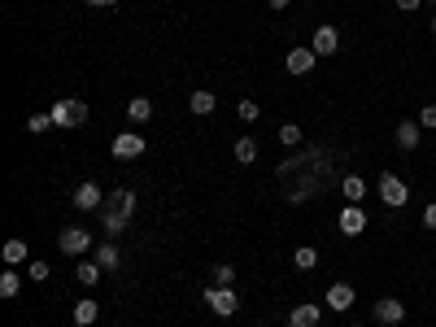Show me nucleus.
I'll return each mask as SVG.
<instances>
[{
  "label": "nucleus",
  "instance_id": "obj_1",
  "mask_svg": "<svg viewBox=\"0 0 436 327\" xmlns=\"http://www.w3.org/2000/svg\"><path fill=\"white\" fill-rule=\"evenodd\" d=\"M48 114H53V127H61V131L66 127H83V122H88V105L79 96H61Z\"/></svg>",
  "mask_w": 436,
  "mask_h": 327
},
{
  "label": "nucleus",
  "instance_id": "obj_2",
  "mask_svg": "<svg viewBox=\"0 0 436 327\" xmlns=\"http://www.w3.org/2000/svg\"><path fill=\"white\" fill-rule=\"evenodd\" d=\"M201 301H205V306H210L214 314H223V319H232V314L240 310V301H236V288H218V284L201 288Z\"/></svg>",
  "mask_w": 436,
  "mask_h": 327
},
{
  "label": "nucleus",
  "instance_id": "obj_3",
  "mask_svg": "<svg viewBox=\"0 0 436 327\" xmlns=\"http://www.w3.org/2000/svg\"><path fill=\"white\" fill-rule=\"evenodd\" d=\"M379 201H384V206H389V210H401L406 201H410V188H406V184L397 179L393 170H384V174H379Z\"/></svg>",
  "mask_w": 436,
  "mask_h": 327
},
{
  "label": "nucleus",
  "instance_id": "obj_4",
  "mask_svg": "<svg viewBox=\"0 0 436 327\" xmlns=\"http://www.w3.org/2000/svg\"><path fill=\"white\" fill-rule=\"evenodd\" d=\"M100 206H105V192H100L96 184H79V188H74V210L100 214Z\"/></svg>",
  "mask_w": 436,
  "mask_h": 327
},
{
  "label": "nucleus",
  "instance_id": "obj_5",
  "mask_svg": "<svg viewBox=\"0 0 436 327\" xmlns=\"http://www.w3.org/2000/svg\"><path fill=\"white\" fill-rule=\"evenodd\" d=\"M57 244H61V254H74V258H79V254H88V249H92V232H83V227H66V232L57 236Z\"/></svg>",
  "mask_w": 436,
  "mask_h": 327
},
{
  "label": "nucleus",
  "instance_id": "obj_6",
  "mask_svg": "<svg viewBox=\"0 0 436 327\" xmlns=\"http://www.w3.org/2000/svg\"><path fill=\"white\" fill-rule=\"evenodd\" d=\"M144 153V136H136V131H122L118 140H114V157L118 162H136Z\"/></svg>",
  "mask_w": 436,
  "mask_h": 327
},
{
  "label": "nucleus",
  "instance_id": "obj_7",
  "mask_svg": "<svg viewBox=\"0 0 436 327\" xmlns=\"http://www.w3.org/2000/svg\"><path fill=\"white\" fill-rule=\"evenodd\" d=\"M401 319H406V306H401L397 297H379V301H375V323H384V327H397Z\"/></svg>",
  "mask_w": 436,
  "mask_h": 327
},
{
  "label": "nucleus",
  "instance_id": "obj_8",
  "mask_svg": "<svg viewBox=\"0 0 436 327\" xmlns=\"http://www.w3.org/2000/svg\"><path fill=\"white\" fill-rule=\"evenodd\" d=\"M353 297H358V292H353V284H331V288H327V297H323V306H327V310H336V314H345V310L353 306Z\"/></svg>",
  "mask_w": 436,
  "mask_h": 327
},
{
  "label": "nucleus",
  "instance_id": "obj_9",
  "mask_svg": "<svg viewBox=\"0 0 436 327\" xmlns=\"http://www.w3.org/2000/svg\"><path fill=\"white\" fill-rule=\"evenodd\" d=\"M284 66H288V74H310L319 66V53L314 48H293V53L284 57Z\"/></svg>",
  "mask_w": 436,
  "mask_h": 327
},
{
  "label": "nucleus",
  "instance_id": "obj_10",
  "mask_svg": "<svg viewBox=\"0 0 436 327\" xmlns=\"http://www.w3.org/2000/svg\"><path fill=\"white\" fill-rule=\"evenodd\" d=\"M363 232H367L363 206H345V210H341V236H363Z\"/></svg>",
  "mask_w": 436,
  "mask_h": 327
},
{
  "label": "nucleus",
  "instance_id": "obj_11",
  "mask_svg": "<svg viewBox=\"0 0 436 327\" xmlns=\"http://www.w3.org/2000/svg\"><path fill=\"white\" fill-rule=\"evenodd\" d=\"M314 53L319 57H331V53H336V48H341V31L336 27H314Z\"/></svg>",
  "mask_w": 436,
  "mask_h": 327
},
{
  "label": "nucleus",
  "instance_id": "obj_12",
  "mask_svg": "<svg viewBox=\"0 0 436 327\" xmlns=\"http://www.w3.org/2000/svg\"><path fill=\"white\" fill-rule=\"evenodd\" d=\"M319 319H323V306H293V314H288V327H319Z\"/></svg>",
  "mask_w": 436,
  "mask_h": 327
},
{
  "label": "nucleus",
  "instance_id": "obj_13",
  "mask_svg": "<svg viewBox=\"0 0 436 327\" xmlns=\"http://www.w3.org/2000/svg\"><path fill=\"white\" fill-rule=\"evenodd\" d=\"M100 222H105L110 236H122V232H126V214L114 210V206H100Z\"/></svg>",
  "mask_w": 436,
  "mask_h": 327
},
{
  "label": "nucleus",
  "instance_id": "obj_14",
  "mask_svg": "<svg viewBox=\"0 0 436 327\" xmlns=\"http://www.w3.org/2000/svg\"><path fill=\"white\" fill-rule=\"evenodd\" d=\"M214 105H218V96H214V92H192V96H188V109H192L196 118L214 114Z\"/></svg>",
  "mask_w": 436,
  "mask_h": 327
},
{
  "label": "nucleus",
  "instance_id": "obj_15",
  "mask_svg": "<svg viewBox=\"0 0 436 327\" xmlns=\"http://www.w3.org/2000/svg\"><path fill=\"white\" fill-rule=\"evenodd\" d=\"M96 314H100V310H96V301H92V297L74 301V323H79V327H92V323H96Z\"/></svg>",
  "mask_w": 436,
  "mask_h": 327
},
{
  "label": "nucleus",
  "instance_id": "obj_16",
  "mask_svg": "<svg viewBox=\"0 0 436 327\" xmlns=\"http://www.w3.org/2000/svg\"><path fill=\"white\" fill-rule=\"evenodd\" d=\"M126 118H131V122H148V118H153V100H148V96H131Z\"/></svg>",
  "mask_w": 436,
  "mask_h": 327
},
{
  "label": "nucleus",
  "instance_id": "obj_17",
  "mask_svg": "<svg viewBox=\"0 0 436 327\" xmlns=\"http://www.w3.org/2000/svg\"><path fill=\"white\" fill-rule=\"evenodd\" d=\"M105 206H114V210H122L126 218L136 214V192H126V188H118L114 196H105Z\"/></svg>",
  "mask_w": 436,
  "mask_h": 327
},
{
  "label": "nucleus",
  "instance_id": "obj_18",
  "mask_svg": "<svg viewBox=\"0 0 436 327\" xmlns=\"http://www.w3.org/2000/svg\"><path fill=\"white\" fill-rule=\"evenodd\" d=\"M341 192H345V201L353 206V201H363V196H367V184L358 179V174H345V179H341Z\"/></svg>",
  "mask_w": 436,
  "mask_h": 327
},
{
  "label": "nucleus",
  "instance_id": "obj_19",
  "mask_svg": "<svg viewBox=\"0 0 436 327\" xmlns=\"http://www.w3.org/2000/svg\"><path fill=\"white\" fill-rule=\"evenodd\" d=\"M393 140H397L401 148H415V144H419V122H401V127L393 131Z\"/></svg>",
  "mask_w": 436,
  "mask_h": 327
},
{
  "label": "nucleus",
  "instance_id": "obj_20",
  "mask_svg": "<svg viewBox=\"0 0 436 327\" xmlns=\"http://www.w3.org/2000/svg\"><path fill=\"white\" fill-rule=\"evenodd\" d=\"M236 162H240V166H249V162H258V144H253L249 136H240V140H236Z\"/></svg>",
  "mask_w": 436,
  "mask_h": 327
},
{
  "label": "nucleus",
  "instance_id": "obj_21",
  "mask_svg": "<svg viewBox=\"0 0 436 327\" xmlns=\"http://www.w3.org/2000/svg\"><path fill=\"white\" fill-rule=\"evenodd\" d=\"M100 270H105L100 262H79V266H74V275H79V284H88V288L100 280Z\"/></svg>",
  "mask_w": 436,
  "mask_h": 327
},
{
  "label": "nucleus",
  "instance_id": "obj_22",
  "mask_svg": "<svg viewBox=\"0 0 436 327\" xmlns=\"http://www.w3.org/2000/svg\"><path fill=\"white\" fill-rule=\"evenodd\" d=\"M293 262H297L301 270H314V266H319V249H310V244H301L297 254H293Z\"/></svg>",
  "mask_w": 436,
  "mask_h": 327
},
{
  "label": "nucleus",
  "instance_id": "obj_23",
  "mask_svg": "<svg viewBox=\"0 0 436 327\" xmlns=\"http://www.w3.org/2000/svg\"><path fill=\"white\" fill-rule=\"evenodd\" d=\"M214 284H218V288H236V266H232V262H218V266H214Z\"/></svg>",
  "mask_w": 436,
  "mask_h": 327
},
{
  "label": "nucleus",
  "instance_id": "obj_24",
  "mask_svg": "<svg viewBox=\"0 0 436 327\" xmlns=\"http://www.w3.org/2000/svg\"><path fill=\"white\" fill-rule=\"evenodd\" d=\"M96 262L105 266V270H114V266H118V244H114V240H105V244L96 249Z\"/></svg>",
  "mask_w": 436,
  "mask_h": 327
},
{
  "label": "nucleus",
  "instance_id": "obj_25",
  "mask_svg": "<svg viewBox=\"0 0 436 327\" xmlns=\"http://www.w3.org/2000/svg\"><path fill=\"white\" fill-rule=\"evenodd\" d=\"M18 292H22V275L5 270V275H0V297H18Z\"/></svg>",
  "mask_w": 436,
  "mask_h": 327
},
{
  "label": "nucleus",
  "instance_id": "obj_26",
  "mask_svg": "<svg viewBox=\"0 0 436 327\" xmlns=\"http://www.w3.org/2000/svg\"><path fill=\"white\" fill-rule=\"evenodd\" d=\"M279 140H284V144H288V148H297V144H301V140H305V131H301V127H297V122H284V127H279Z\"/></svg>",
  "mask_w": 436,
  "mask_h": 327
},
{
  "label": "nucleus",
  "instance_id": "obj_27",
  "mask_svg": "<svg viewBox=\"0 0 436 327\" xmlns=\"http://www.w3.org/2000/svg\"><path fill=\"white\" fill-rule=\"evenodd\" d=\"M5 262H9V266L27 262V244H22V240H9V244H5Z\"/></svg>",
  "mask_w": 436,
  "mask_h": 327
},
{
  "label": "nucleus",
  "instance_id": "obj_28",
  "mask_svg": "<svg viewBox=\"0 0 436 327\" xmlns=\"http://www.w3.org/2000/svg\"><path fill=\"white\" fill-rule=\"evenodd\" d=\"M236 114H240V122H258V100H240Z\"/></svg>",
  "mask_w": 436,
  "mask_h": 327
},
{
  "label": "nucleus",
  "instance_id": "obj_29",
  "mask_svg": "<svg viewBox=\"0 0 436 327\" xmlns=\"http://www.w3.org/2000/svg\"><path fill=\"white\" fill-rule=\"evenodd\" d=\"M27 275H31L35 284H44L48 275H53V266H48V262H31V266H27Z\"/></svg>",
  "mask_w": 436,
  "mask_h": 327
},
{
  "label": "nucleus",
  "instance_id": "obj_30",
  "mask_svg": "<svg viewBox=\"0 0 436 327\" xmlns=\"http://www.w3.org/2000/svg\"><path fill=\"white\" fill-rule=\"evenodd\" d=\"M27 127L40 136V131H48V127H53V114H31V122H27Z\"/></svg>",
  "mask_w": 436,
  "mask_h": 327
},
{
  "label": "nucleus",
  "instance_id": "obj_31",
  "mask_svg": "<svg viewBox=\"0 0 436 327\" xmlns=\"http://www.w3.org/2000/svg\"><path fill=\"white\" fill-rule=\"evenodd\" d=\"M419 127H436V105H423V114H419Z\"/></svg>",
  "mask_w": 436,
  "mask_h": 327
},
{
  "label": "nucleus",
  "instance_id": "obj_32",
  "mask_svg": "<svg viewBox=\"0 0 436 327\" xmlns=\"http://www.w3.org/2000/svg\"><path fill=\"white\" fill-rule=\"evenodd\" d=\"M423 227H428V232H436V201H432V206L423 210Z\"/></svg>",
  "mask_w": 436,
  "mask_h": 327
},
{
  "label": "nucleus",
  "instance_id": "obj_33",
  "mask_svg": "<svg viewBox=\"0 0 436 327\" xmlns=\"http://www.w3.org/2000/svg\"><path fill=\"white\" fill-rule=\"evenodd\" d=\"M393 5H397V9H401V13H415V9H419V5H423V0H393Z\"/></svg>",
  "mask_w": 436,
  "mask_h": 327
},
{
  "label": "nucleus",
  "instance_id": "obj_34",
  "mask_svg": "<svg viewBox=\"0 0 436 327\" xmlns=\"http://www.w3.org/2000/svg\"><path fill=\"white\" fill-rule=\"evenodd\" d=\"M88 5H92V9H100V5H114V0H88Z\"/></svg>",
  "mask_w": 436,
  "mask_h": 327
},
{
  "label": "nucleus",
  "instance_id": "obj_35",
  "mask_svg": "<svg viewBox=\"0 0 436 327\" xmlns=\"http://www.w3.org/2000/svg\"><path fill=\"white\" fill-rule=\"evenodd\" d=\"M271 9H288V0H271Z\"/></svg>",
  "mask_w": 436,
  "mask_h": 327
},
{
  "label": "nucleus",
  "instance_id": "obj_36",
  "mask_svg": "<svg viewBox=\"0 0 436 327\" xmlns=\"http://www.w3.org/2000/svg\"><path fill=\"white\" fill-rule=\"evenodd\" d=\"M432 35H436V18H432Z\"/></svg>",
  "mask_w": 436,
  "mask_h": 327
},
{
  "label": "nucleus",
  "instance_id": "obj_37",
  "mask_svg": "<svg viewBox=\"0 0 436 327\" xmlns=\"http://www.w3.org/2000/svg\"><path fill=\"white\" fill-rule=\"evenodd\" d=\"M428 5H436V0H428Z\"/></svg>",
  "mask_w": 436,
  "mask_h": 327
}]
</instances>
